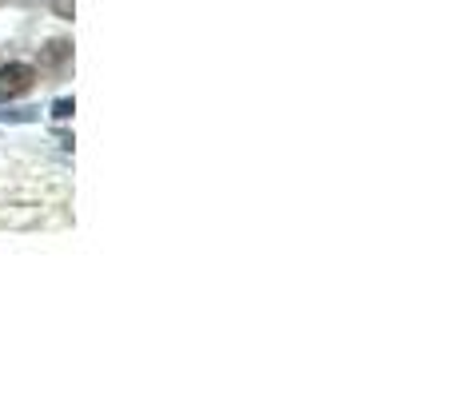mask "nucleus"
<instances>
[{
  "label": "nucleus",
  "mask_w": 454,
  "mask_h": 398,
  "mask_svg": "<svg viewBox=\"0 0 454 398\" xmlns=\"http://www.w3.org/2000/svg\"><path fill=\"white\" fill-rule=\"evenodd\" d=\"M32 84H36V68L32 64H4L0 68V104L28 96Z\"/></svg>",
  "instance_id": "nucleus-1"
},
{
  "label": "nucleus",
  "mask_w": 454,
  "mask_h": 398,
  "mask_svg": "<svg viewBox=\"0 0 454 398\" xmlns=\"http://www.w3.org/2000/svg\"><path fill=\"white\" fill-rule=\"evenodd\" d=\"M68 60H72V44H68V40H52V44L44 48V56H40V64H44V68H64Z\"/></svg>",
  "instance_id": "nucleus-2"
},
{
  "label": "nucleus",
  "mask_w": 454,
  "mask_h": 398,
  "mask_svg": "<svg viewBox=\"0 0 454 398\" xmlns=\"http://www.w3.org/2000/svg\"><path fill=\"white\" fill-rule=\"evenodd\" d=\"M40 120V108H16V112H0V124H32Z\"/></svg>",
  "instance_id": "nucleus-3"
},
{
  "label": "nucleus",
  "mask_w": 454,
  "mask_h": 398,
  "mask_svg": "<svg viewBox=\"0 0 454 398\" xmlns=\"http://www.w3.org/2000/svg\"><path fill=\"white\" fill-rule=\"evenodd\" d=\"M72 112H76V100H72V96H60V100L52 104V116L56 120H72Z\"/></svg>",
  "instance_id": "nucleus-4"
},
{
  "label": "nucleus",
  "mask_w": 454,
  "mask_h": 398,
  "mask_svg": "<svg viewBox=\"0 0 454 398\" xmlns=\"http://www.w3.org/2000/svg\"><path fill=\"white\" fill-rule=\"evenodd\" d=\"M48 8H52L56 16H60V20H72V0H44Z\"/></svg>",
  "instance_id": "nucleus-5"
}]
</instances>
